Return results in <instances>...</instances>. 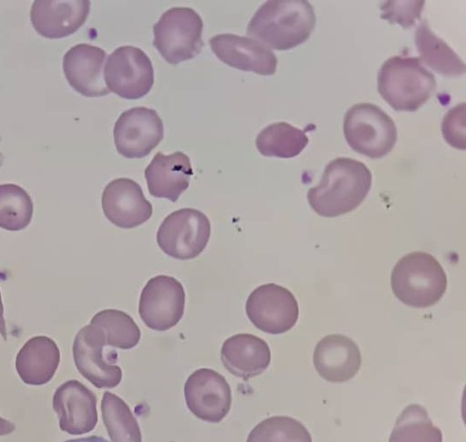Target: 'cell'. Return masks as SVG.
Returning a JSON list of instances; mask_svg holds the SVG:
<instances>
[{
  "label": "cell",
  "mask_w": 466,
  "mask_h": 442,
  "mask_svg": "<svg viewBox=\"0 0 466 442\" xmlns=\"http://www.w3.org/2000/svg\"><path fill=\"white\" fill-rule=\"evenodd\" d=\"M315 24L316 15L309 1L271 0L256 11L247 35L268 48L289 50L304 43Z\"/></svg>",
  "instance_id": "2"
},
{
  "label": "cell",
  "mask_w": 466,
  "mask_h": 442,
  "mask_svg": "<svg viewBox=\"0 0 466 442\" xmlns=\"http://www.w3.org/2000/svg\"><path fill=\"white\" fill-rule=\"evenodd\" d=\"M203 21L189 7H173L162 14L154 25L153 45L169 64L192 59L204 46Z\"/></svg>",
  "instance_id": "6"
},
{
  "label": "cell",
  "mask_w": 466,
  "mask_h": 442,
  "mask_svg": "<svg viewBox=\"0 0 466 442\" xmlns=\"http://www.w3.org/2000/svg\"><path fill=\"white\" fill-rule=\"evenodd\" d=\"M106 56L102 48L89 44L71 47L63 57V71L69 85L87 97L108 95L103 77Z\"/></svg>",
  "instance_id": "18"
},
{
  "label": "cell",
  "mask_w": 466,
  "mask_h": 442,
  "mask_svg": "<svg viewBox=\"0 0 466 442\" xmlns=\"http://www.w3.org/2000/svg\"><path fill=\"white\" fill-rule=\"evenodd\" d=\"M188 409L199 419L220 422L231 407V389L225 377L210 368L194 371L184 386Z\"/></svg>",
  "instance_id": "13"
},
{
  "label": "cell",
  "mask_w": 466,
  "mask_h": 442,
  "mask_svg": "<svg viewBox=\"0 0 466 442\" xmlns=\"http://www.w3.org/2000/svg\"><path fill=\"white\" fill-rule=\"evenodd\" d=\"M59 427L70 435H82L97 423L96 397L84 384L71 379L61 384L53 396Z\"/></svg>",
  "instance_id": "15"
},
{
  "label": "cell",
  "mask_w": 466,
  "mask_h": 442,
  "mask_svg": "<svg viewBox=\"0 0 466 442\" xmlns=\"http://www.w3.org/2000/svg\"><path fill=\"white\" fill-rule=\"evenodd\" d=\"M102 209L106 217L121 228H134L147 222L153 207L141 186L127 177L109 182L102 194Z\"/></svg>",
  "instance_id": "14"
},
{
  "label": "cell",
  "mask_w": 466,
  "mask_h": 442,
  "mask_svg": "<svg viewBox=\"0 0 466 442\" xmlns=\"http://www.w3.org/2000/svg\"><path fill=\"white\" fill-rule=\"evenodd\" d=\"M389 442H442V434L422 406L411 404L397 417Z\"/></svg>",
  "instance_id": "26"
},
{
  "label": "cell",
  "mask_w": 466,
  "mask_h": 442,
  "mask_svg": "<svg viewBox=\"0 0 466 442\" xmlns=\"http://www.w3.org/2000/svg\"><path fill=\"white\" fill-rule=\"evenodd\" d=\"M220 357L229 373L248 380L268 368L271 354L262 338L251 334H237L225 340Z\"/></svg>",
  "instance_id": "21"
},
{
  "label": "cell",
  "mask_w": 466,
  "mask_h": 442,
  "mask_svg": "<svg viewBox=\"0 0 466 442\" xmlns=\"http://www.w3.org/2000/svg\"><path fill=\"white\" fill-rule=\"evenodd\" d=\"M314 367L325 380L345 382L358 373L361 355L356 343L342 335H329L318 342L313 353Z\"/></svg>",
  "instance_id": "19"
},
{
  "label": "cell",
  "mask_w": 466,
  "mask_h": 442,
  "mask_svg": "<svg viewBox=\"0 0 466 442\" xmlns=\"http://www.w3.org/2000/svg\"><path fill=\"white\" fill-rule=\"evenodd\" d=\"M247 442H312V438L299 420L274 416L259 422L250 431Z\"/></svg>",
  "instance_id": "29"
},
{
  "label": "cell",
  "mask_w": 466,
  "mask_h": 442,
  "mask_svg": "<svg viewBox=\"0 0 466 442\" xmlns=\"http://www.w3.org/2000/svg\"><path fill=\"white\" fill-rule=\"evenodd\" d=\"M90 10L87 0H36L30 10L35 30L46 38H63L76 32Z\"/></svg>",
  "instance_id": "17"
},
{
  "label": "cell",
  "mask_w": 466,
  "mask_h": 442,
  "mask_svg": "<svg viewBox=\"0 0 466 442\" xmlns=\"http://www.w3.org/2000/svg\"><path fill=\"white\" fill-rule=\"evenodd\" d=\"M424 1H386L380 5V17L390 24L410 28L420 18Z\"/></svg>",
  "instance_id": "30"
},
{
  "label": "cell",
  "mask_w": 466,
  "mask_h": 442,
  "mask_svg": "<svg viewBox=\"0 0 466 442\" xmlns=\"http://www.w3.org/2000/svg\"><path fill=\"white\" fill-rule=\"evenodd\" d=\"M185 301L182 284L172 276L159 275L150 278L142 289L139 316L147 327L166 331L182 318Z\"/></svg>",
  "instance_id": "11"
},
{
  "label": "cell",
  "mask_w": 466,
  "mask_h": 442,
  "mask_svg": "<svg viewBox=\"0 0 466 442\" xmlns=\"http://www.w3.org/2000/svg\"><path fill=\"white\" fill-rule=\"evenodd\" d=\"M104 81L110 91L122 98H141L149 93L154 84L151 60L138 47H117L107 57Z\"/></svg>",
  "instance_id": "8"
},
{
  "label": "cell",
  "mask_w": 466,
  "mask_h": 442,
  "mask_svg": "<svg viewBox=\"0 0 466 442\" xmlns=\"http://www.w3.org/2000/svg\"><path fill=\"white\" fill-rule=\"evenodd\" d=\"M435 89L434 75L418 57L391 56L382 64L378 73V91L396 111H417Z\"/></svg>",
  "instance_id": "3"
},
{
  "label": "cell",
  "mask_w": 466,
  "mask_h": 442,
  "mask_svg": "<svg viewBox=\"0 0 466 442\" xmlns=\"http://www.w3.org/2000/svg\"><path fill=\"white\" fill-rule=\"evenodd\" d=\"M441 131L446 142L457 148L465 149V103L451 109L443 117Z\"/></svg>",
  "instance_id": "31"
},
{
  "label": "cell",
  "mask_w": 466,
  "mask_h": 442,
  "mask_svg": "<svg viewBox=\"0 0 466 442\" xmlns=\"http://www.w3.org/2000/svg\"><path fill=\"white\" fill-rule=\"evenodd\" d=\"M15 430V425L13 422L0 417V436L11 434Z\"/></svg>",
  "instance_id": "32"
},
{
  "label": "cell",
  "mask_w": 466,
  "mask_h": 442,
  "mask_svg": "<svg viewBox=\"0 0 466 442\" xmlns=\"http://www.w3.org/2000/svg\"><path fill=\"white\" fill-rule=\"evenodd\" d=\"M309 138L300 130L286 122H278L263 128L256 138V147L265 156L290 158L299 155Z\"/></svg>",
  "instance_id": "24"
},
{
  "label": "cell",
  "mask_w": 466,
  "mask_h": 442,
  "mask_svg": "<svg viewBox=\"0 0 466 442\" xmlns=\"http://www.w3.org/2000/svg\"><path fill=\"white\" fill-rule=\"evenodd\" d=\"M246 314L259 330L278 335L291 329L299 318V305L286 287L269 283L258 286L248 296Z\"/></svg>",
  "instance_id": "10"
},
{
  "label": "cell",
  "mask_w": 466,
  "mask_h": 442,
  "mask_svg": "<svg viewBox=\"0 0 466 442\" xmlns=\"http://www.w3.org/2000/svg\"><path fill=\"white\" fill-rule=\"evenodd\" d=\"M372 176L361 162L338 157L325 167L319 183L308 191L311 208L325 217L338 216L356 209L371 187Z\"/></svg>",
  "instance_id": "1"
},
{
  "label": "cell",
  "mask_w": 466,
  "mask_h": 442,
  "mask_svg": "<svg viewBox=\"0 0 466 442\" xmlns=\"http://www.w3.org/2000/svg\"><path fill=\"white\" fill-rule=\"evenodd\" d=\"M33 202L28 193L15 184L0 185V227L7 231L25 228L33 216Z\"/></svg>",
  "instance_id": "28"
},
{
  "label": "cell",
  "mask_w": 466,
  "mask_h": 442,
  "mask_svg": "<svg viewBox=\"0 0 466 442\" xmlns=\"http://www.w3.org/2000/svg\"><path fill=\"white\" fill-rule=\"evenodd\" d=\"M193 175L189 157L183 152L171 155L157 153L145 169L150 195L176 202L189 186Z\"/></svg>",
  "instance_id": "20"
},
{
  "label": "cell",
  "mask_w": 466,
  "mask_h": 442,
  "mask_svg": "<svg viewBox=\"0 0 466 442\" xmlns=\"http://www.w3.org/2000/svg\"><path fill=\"white\" fill-rule=\"evenodd\" d=\"M113 134L116 148L121 156L142 158L160 143L164 126L156 110L137 106L120 115Z\"/></svg>",
  "instance_id": "12"
},
{
  "label": "cell",
  "mask_w": 466,
  "mask_h": 442,
  "mask_svg": "<svg viewBox=\"0 0 466 442\" xmlns=\"http://www.w3.org/2000/svg\"><path fill=\"white\" fill-rule=\"evenodd\" d=\"M208 216L194 208H181L169 214L157 233V242L167 256L178 260L197 257L210 237Z\"/></svg>",
  "instance_id": "7"
},
{
  "label": "cell",
  "mask_w": 466,
  "mask_h": 442,
  "mask_svg": "<svg viewBox=\"0 0 466 442\" xmlns=\"http://www.w3.org/2000/svg\"><path fill=\"white\" fill-rule=\"evenodd\" d=\"M62 442H109L107 439L99 436H91L86 437L69 439Z\"/></svg>",
  "instance_id": "33"
},
{
  "label": "cell",
  "mask_w": 466,
  "mask_h": 442,
  "mask_svg": "<svg viewBox=\"0 0 466 442\" xmlns=\"http://www.w3.org/2000/svg\"><path fill=\"white\" fill-rule=\"evenodd\" d=\"M56 343L46 336H36L25 342L15 358L16 371L25 384L41 386L49 382L59 365Z\"/></svg>",
  "instance_id": "22"
},
{
  "label": "cell",
  "mask_w": 466,
  "mask_h": 442,
  "mask_svg": "<svg viewBox=\"0 0 466 442\" xmlns=\"http://www.w3.org/2000/svg\"><path fill=\"white\" fill-rule=\"evenodd\" d=\"M101 412L112 442H142L138 423L122 398L106 391L101 401Z\"/></svg>",
  "instance_id": "25"
},
{
  "label": "cell",
  "mask_w": 466,
  "mask_h": 442,
  "mask_svg": "<svg viewBox=\"0 0 466 442\" xmlns=\"http://www.w3.org/2000/svg\"><path fill=\"white\" fill-rule=\"evenodd\" d=\"M107 347L100 329L91 323L77 332L73 343L77 370L97 388H113L122 379V370L116 364V352Z\"/></svg>",
  "instance_id": "9"
},
{
  "label": "cell",
  "mask_w": 466,
  "mask_h": 442,
  "mask_svg": "<svg viewBox=\"0 0 466 442\" xmlns=\"http://www.w3.org/2000/svg\"><path fill=\"white\" fill-rule=\"evenodd\" d=\"M343 133L354 151L370 158L385 156L397 141L394 121L380 107L370 103L356 104L347 111Z\"/></svg>",
  "instance_id": "5"
},
{
  "label": "cell",
  "mask_w": 466,
  "mask_h": 442,
  "mask_svg": "<svg viewBox=\"0 0 466 442\" xmlns=\"http://www.w3.org/2000/svg\"><path fill=\"white\" fill-rule=\"evenodd\" d=\"M215 55L234 68L261 75L275 74L278 60L275 54L260 42L233 34H219L209 40Z\"/></svg>",
  "instance_id": "16"
},
{
  "label": "cell",
  "mask_w": 466,
  "mask_h": 442,
  "mask_svg": "<svg viewBox=\"0 0 466 442\" xmlns=\"http://www.w3.org/2000/svg\"><path fill=\"white\" fill-rule=\"evenodd\" d=\"M392 292L403 304L429 307L441 300L447 287L446 274L437 259L425 252H411L394 266Z\"/></svg>",
  "instance_id": "4"
},
{
  "label": "cell",
  "mask_w": 466,
  "mask_h": 442,
  "mask_svg": "<svg viewBox=\"0 0 466 442\" xmlns=\"http://www.w3.org/2000/svg\"><path fill=\"white\" fill-rule=\"evenodd\" d=\"M0 334L2 335L3 338L6 339V329H5V322L4 318V307L3 303L1 299V293H0Z\"/></svg>",
  "instance_id": "34"
},
{
  "label": "cell",
  "mask_w": 466,
  "mask_h": 442,
  "mask_svg": "<svg viewBox=\"0 0 466 442\" xmlns=\"http://www.w3.org/2000/svg\"><path fill=\"white\" fill-rule=\"evenodd\" d=\"M103 334L106 346L113 348L131 349L140 340V329L127 313L118 309H104L90 321Z\"/></svg>",
  "instance_id": "27"
},
{
  "label": "cell",
  "mask_w": 466,
  "mask_h": 442,
  "mask_svg": "<svg viewBox=\"0 0 466 442\" xmlns=\"http://www.w3.org/2000/svg\"><path fill=\"white\" fill-rule=\"evenodd\" d=\"M415 44L420 60L435 72L446 76H461L465 74L464 62L422 20L415 33Z\"/></svg>",
  "instance_id": "23"
},
{
  "label": "cell",
  "mask_w": 466,
  "mask_h": 442,
  "mask_svg": "<svg viewBox=\"0 0 466 442\" xmlns=\"http://www.w3.org/2000/svg\"><path fill=\"white\" fill-rule=\"evenodd\" d=\"M3 161H4V156H3L2 153L0 152V167L3 165Z\"/></svg>",
  "instance_id": "35"
}]
</instances>
